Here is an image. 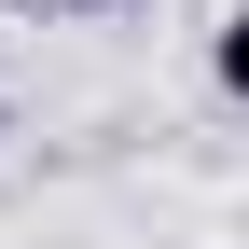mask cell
Instances as JSON below:
<instances>
[{"instance_id": "cell-1", "label": "cell", "mask_w": 249, "mask_h": 249, "mask_svg": "<svg viewBox=\"0 0 249 249\" xmlns=\"http://www.w3.org/2000/svg\"><path fill=\"white\" fill-rule=\"evenodd\" d=\"M208 83H222V97L249 111V0H235V14H222V28H208Z\"/></svg>"}, {"instance_id": "cell-2", "label": "cell", "mask_w": 249, "mask_h": 249, "mask_svg": "<svg viewBox=\"0 0 249 249\" xmlns=\"http://www.w3.org/2000/svg\"><path fill=\"white\" fill-rule=\"evenodd\" d=\"M0 139H14V111H0Z\"/></svg>"}]
</instances>
